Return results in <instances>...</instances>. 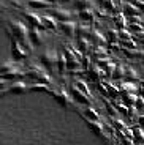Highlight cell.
Wrapping results in <instances>:
<instances>
[{
    "label": "cell",
    "mask_w": 144,
    "mask_h": 145,
    "mask_svg": "<svg viewBox=\"0 0 144 145\" xmlns=\"http://www.w3.org/2000/svg\"><path fill=\"white\" fill-rule=\"evenodd\" d=\"M138 99L135 98V95H125V103H130V104H133V103H136Z\"/></svg>",
    "instance_id": "cell-29"
},
{
    "label": "cell",
    "mask_w": 144,
    "mask_h": 145,
    "mask_svg": "<svg viewBox=\"0 0 144 145\" xmlns=\"http://www.w3.org/2000/svg\"><path fill=\"white\" fill-rule=\"evenodd\" d=\"M109 47H111L112 51H120V46L117 43H111V44H109Z\"/></svg>",
    "instance_id": "cell-34"
},
{
    "label": "cell",
    "mask_w": 144,
    "mask_h": 145,
    "mask_svg": "<svg viewBox=\"0 0 144 145\" xmlns=\"http://www.w3.org/2000/svg\"><path fill=\"white\" fill-rule=\"evenodd\" d=\"M76 84H78V88H79V90H83V91H86V93H87V88H86V85H84L83 80H76Z\"/></svg>",
    "instance_id": "cell-31"
},
{
    "label": "cell",
    "mask_w": 144,
    "mask_h": 145,
    "mask_svg": "<svg viewBox=\"0 0 144 145\" xmlns=\"http://www.w3.org/2000/svg\"><path fill=\"white\" fill-rule=\"evenodd\" d=\"M143 22H144V18H143Z\"/></svg>",
    "instance_id": "cell-41"
},
{
    "label": "cell",
    "mask_w": 144,
    "mask_h": 145,
    "mask_svg": "<svg viewBox=\"0 0 144 145\" xmlns=\"http://www.w3.org/2000/svg\"><path fill=\"white\" fill-rule=\"evenodd\" d=\"M90 54L94 55V57H100V55H104V54H106V49H104V47L95 46L94 49H92V52H90Z\"/></svg>",
    "instance_id": "cell-26"
},
{
    "label": "cell",
    "mask_w": 144,
    "mask_h": 145,
    "mask_svg": "<svg viewBox=\"0 0 144 145\" xmlns=\"http://www.w3.org/2000/svg\"><path fill=\"white\" fill-rule=\"evenodd\" d=\"M136 106H138V109H143L144 107V101L141 98H138V101H136Z\"/></svg>",
    "instance_id": "cell-36"
},
{
    "label": "cell",
    "mask_w": 144,
    "mask_h": 145,
    "mask_svg": "<svg viewBox=\"0 0 144 145\" xmlns=\"http://www.w3.org/2000/svg\"><path fill=\"white\" fill-rule=\"evenodd\" d=\"M128 30H130V32H133V33L141 32V24H130Z\"/></svg>",
    "instance_id": "cell-28"
},
{
    "label": "cell",
    "mask_w": 144,
    "mask_h": 145,
    "mask_svg": "<svg viewBox=\"0 0 144 145\" xmlns=\"http://www.w3.org/2000/svg\"><path fill=\"white\" fill-rule=\"evenodd\" d=\"M89 40L94 46H98V47H104V46H108V43H109L106 35L103 32H100L98 29H92V33H90Z\"/></svg>",
    "instance_id": "cell-2"
},
{
    "label": "cell",
    "mask_w": 144,
    "mask_h": 145,
    "mask_svg": "<svg viewBox=\"0 0 144 145\" xmlns=\"http://www.w3.org/2000/svg\"><path fill=\"white\" fill-rule=\"evenodd\" d=\"M101 7L104 8V10L108 11V13H114L116 10V0H100Z\"/></svg>",
    "instance_id": "cell-17"
},
{
    "label": "cell",
    "mask_w": 144,
    "mask_h": 145,
    "mask_svg": "<svg viewBox=\"0 0 144 145\" xmlns=\"http://www.w3.org/2000/svg\"><path fill=\"white\" fill-rule=\"evenodd\" d=\"M24 18L27 19L30 24H32V27H38V29H41V30L46 29V27H44V24H43L41 16H38L36 13H30V11H27V13H24Z\"/></svg>",
    "instance_id": "cell-8"
},
{
    "label": "cell",
    "mask_w": 144,
    "mask_h": 145,
    "mask_svg": "<svg viewBox=\"0 0 144 145\" xmlns=\"http://www.w3.org/2000/svg\"><path fill=\"white\" fill-rule=\"evenodd\" d=\"M73 95H75V98L78 99V101H81V103H87V99H86V96H84V93L79 90V88H73Z\"/></svg>",
    "instance_id": "cell-25"
},
{
    "label": "cell",
    "mask_w": 144,
    "mask_h": 145,
    "mask_svg": "<svg viewBox=\"0 0 144 145\" xmlns=\"http://www.w3.org/2000/svg\"><path fill=\"white\" fill-rule=\"evenodd\" d=\"M122 52L128 58H135V60H136V58H139V57H143V55H141V52L138 51V49H127V47H122Z\"/></svg>",
    "instance_id": "cell-18"
},
{
    "label": "cell",
    "mask_w": 144,
    "mask_h": 145,
    "mask_svg": "<svg viewBox=\"0 0 144 145\" xmlns=\"http://www.w3.org/2000/svg\"><path fill=\"white\" fill-rule=\"evenodd\" d=\"M90 33H92V29L87 24H78V29H76L78 38H90Z\"/></svg>",
    "instance_id": "cell-15"
},
{
    "label": "cell",
    "mask_w": 144,
    "mask_h": 145,
    "mask_svg": "<svg viewBox=\"0 0 144 145\" xmlns=\"http://www.w3.org/2000/svg\"><path fill=\"white\" fill-rule=\"evenodd\" d=\"M46 2H49V3H57V2H60V0H46Z\"/></svg>",
    "instance_id": "cell-39"
},
{
    "label": "cell",
    "mask_w": 144,
    "mask_h": 145,
    "mask_svg": "<svg viewBox=\"0 0 144 145\" xmlns=\"http://www.w3.org/2000/svg\"><path fill=\"white\" fill-rule=\"evenodd\" d=\"M136 7L139 8L141 11H144V0H138V2H136Z\"/></svg>",
    "instance_id": "cell-35"
},
{
    "label": "cell",
    "mask_w": 144,
    "mask_h": 145,
    "mask_svg": "<svg viewBox=\"0 0 144 145\" xmlns=\"http://www.w3.org/2000/svg\"><path fill=\"white\" fill-rule=\"evenodd\" d=\"M125 77L127 79H136V72H135V69L130 68V66H125Z\"/></svg>",
    "instance_id": "cell-27"
},
{
    "label": "cell",
    "mask_w": 144,
    "mask_h": 145,
    "mask_svg": "<svg viewBox=\"0 0 144 145\" xmlns=\"http://www.w3.org/2000/svg\"><path fill=\"white\" fill-rule=\"evenodd\" d=\"M57 66H59V71L63 72L67 68V55L65 54H59V62H57Z\"/></svg>",
    "instance_id": "cell-20"
},
{
    "label": "cell",
    "mask_w": 144,
    "mask_h": 145,
    "mask_svg": "<svg viewBox=\"0 0 144 145\" xmlns=\"http://www.w3.org/2000/svg\"><path fill=\"white\" fill-rule=\"evenodd\" d=\"M25 85H24V82H15V84H11V87H10V90L11 91H15V93H21V91H24L25 90Z\"/></svg>",
    "instance_id": "cell-21"
},
{
    "label": "cell",
    "mask_w": 144,
    "mask_h": 145,
    "mask_svg": "<svg viewBox=\"0 0 144 145\" xmlns=\"http://www.w3.org/2000/svg\"><path fill=\"white\" fill-rule=\"evenodd\" d=\"M103 74H104V69H103V68H100L98 65H92V66H89V77H90L92 80H100Z\"/></svg>",
    "instance_id": "cell-10"
},
{
    "label": "cell",
    "mask_w": 144,
    "mask_h": 145,
    "mask_svg": "<svg viewBox=\"0 0 144 145\" xmlns=\"http://www.w3.org/2000/svg\"><path fill=\"white\" fill-rule=\"evenodd\" d=\"M41 19H43V24L46 29H51V30H57L59 24H57V19L54 18V16H49V14H44L41 16Z\"/></svg>",
    "instance_id": "cell-13"
},
{
    "label": "cell",
    "mask_w": 144,
    "mask_h": 145,
    "mask_svg": "<svg viewBox=\"0 0 144 145\" xmlns=\"http://www.w3.org/2000/svg\"><path fill=\"white\" fill-rule=\"evenodd\" d=\"M51 16H54V18L57 19V21H60V22L71 21V11H68L67 8H62V7H52Z\"/></svg>",
    "instance_id": "cell-5"
},
{
    "label": "cell",
    "mask_w": 144,
    "mask_h": 145,
    "mask_svg": "<svg viewBox=\"0 0 144 145\" xmlns=\"http://www.w3.org/2000/svg\"><path fill=\"white\" fill-rule=\"evenodd\" d=\"M59 62V54L55 49H48L41 54V63L46 66L48 69H51L52 66H55Z\"/></svg>",
    "instance_id": "cell-1"
},
{
    "label": "cell",
    "mask_w": 144,
    "mask_h": 145,
    "mask_svg": "<svg viewBox=\"0 0 144 145\" xmlns=\"http://www.w3.org/2000/svg\"><path fill=\"white\" fill-rule=\"evenodd\" d=\"M86 115H87V117H90L92 120H97V114H95L94 110H92V109H87V110H86Z\"/></svg>",
    "instance_id": "cell-30"
},
{
    "label": "cell",
    "mask_w": 144,
    "mask_h": 145,
    "mask_svg": "<svg viewBox=\"0 0 144 145\" xmlns=\"http://www.w3.org/2000/svg\"><path fill=\"white\" fill-rule=\"evenodd\" d=\"M135 136H136L139 140H144V134H143V131L141 129H135Z\"/></svg>",
    "instance_id": "cell-32"
},
{
    "label": "cell",
    "mask_w": 144,
    "mask_h": 145,
    "mask_svg": "<svg viewBox=\"0 0 144 145\" xmlns=\"http://www.w3.org/2000/svg\"><path fill=\"white\" fill-rule=\"evenodd\" d=\"M11 54H13V58L18 60V62L27 58V52H25L24 46L18 40H11Z\"/></svg>",
    "instance_id": "cell-4"
},
{
    "label": "cell",
    "mask_w": 144,
    "mask_h": 145,
    "mask_svg": "<svg viewBox=\"0 0 144 145\" xmlns=\"http://www.w3.org/2000/svg\"><path fill=\"white\" fill-rule=\"evenodd\" d=\"M73 5L78 11L81 10H94V0H73Z\"/></svg>",
    "instance_id": "cell-11"
},
{
    "label": "cell",
    "mask_w": 144,
    "mask_h": 145,
    "mask_svg": "<svg viewBox=\"0 0 144 145\" xmlns=\"http://www.w3.org/2000/svg\"><path fill=\"white\" fill-rule=\"evenodd\" d=\"M78 18H79V21H83V24H87V25L97 21V19H95V11L94 10H81V11H78Z\"/></svg>",
    "instance_id": "cell-9"
},
{
    "label": "cell",
    "mask_w": 144,
    "mask_h": 145,
    "mask_svg": "<svg viewBox=\"0 0 144 145\" xmlns=\"http://www.w3.org/2000/svg\"><path fill=\"white\" fill-rule=\"evenodd\" d=\"M122 88H125V90H135L133 85H130V84H125V85H122Z\"/></svg>",
    "instance_id": "cell-37"
},
{
    "label": "cell",
    "mask_w": 144,
    "mask_h": 145,
    "mask_svg": "<svg viewBox=\"0 0 144 145\" xmlns=\"http://www.w3.org/2000/svg\"><path fill=\"white\" fill-rule=\"evenodd\" d=\"M106 38H108V41L109 43H114L117 38H119V30H114L112 27H109V29H106Z\"/></svg>",
    "instance_id": "cell-19"
},
{
    "label": "cell",
    "mask_w": 144,
    "mask_h": 145,
    "mask_svg": "<svg viewBox=\"0 0 144 145\" xmlns=\"http://www.w3.org/2000/svg\"><path fill=\"white\" fill-rule=\"evenodd\" d=\"M59 29H60V32L63 33L65 36H75L76 33V29H78V24H76L75 21H67V22H60L59 24Z\"/></svg>",
    "instance_id": "cell-6"
},
{
    "label": "cell",
    "mask_w": 144,
    "mask_h": 145,
    "mask_svg": "<svg viewBox=\"0 0 144 145\" xmlns=\"http://www.w3.org/2000/svg\"><path fill=\"white\" fill-rule=\"evenodd\" d=\"M32 88H35V90H44V88H46V85H44V84H38V85H32Z\"/></svg>",
    "instance_id": "cell-33"
},
{
    "label": "cell",
    "mask_w": 144,
    "mask_h": 145,
    "mask_svg": "<svg viewBox=\"0 0 144 145\" xmlns=\"http://www.w3.org/2000/svg\"><path fill=\"white\" fill-rule=\"evenodd\" d=\"M73 0H60V3H71Z\"/></svg>",
    "instance_id": "cell-38"
},
{
    "label": "cell",
    "mask_w": 144,
    "mask_h": 145,
    "mask_svg": "<svg viewBox=\"0 0 144 145\" xmlns=\"http://www.w3.org/2000/svg\"><path fill=\"white\" fill-rule=\"evenodd\" d=\"M143 63H144V58H143Z\"/></svg>",
    "instance_id": "cell-40"
},
{
    "label": "cell",
    "mask_w": 144,
    "mask_h": 145,
    "mask_svg": "<svg viewBox=\"0 0 144 145\" xmlns=\"http://www.w3.org/2000/svg\"><path fill=\"white\" fill-rule=\"evenodd\" d=\"M27 5L30 8H33V10H46V8L51 7V3L46 2V0H29Z\"/></svg>",
    "instance_id": "cell-16"
},
{
    "label": "cell",
    "mask_w": 144,
    "mask_h": 145,
    "mask_svg": "<svg viewBox=\"0 0 144 145\" xmlns=\"http://www.w3.org/2000/svg\"><path fill=\"white\" fill-rule=\"evenodd\" d=\"M29 38L33 43V46H41V44H44V41H46V32L38 29V27H32V29H30Z\"/></svg>",
    "instance_id": "cell-3"
},
{
    "label": "cell",
    "mask_w": 144,
    "mask_h": 145,
    "mask_svg": "<svg viewBox=\"0 0 144 145\" xmlns=\"http://www.w3.org/2000/svg\"><path fill=\"white\" fill-rule=\"evenodd\" d=\"M122 13L127 16V18H136V16L141 14V10L136 7V5L130 3V2H124L122 3Z\"/></svg>",
    "instance_id": "cell-7"
},
{
    "label": "cell",
    "mask_w": 144,
    "mask_h": 145,
    "mask_svg": "<svg viewBox=\"0 0 144 145\" xmlns=\"http://www.w3.org/2000/svg\"><path fill=\"white\" fill-rule=\"evenodd\" d=\"M119 38L120 40H125V41H131V32L128 29L119 30Z\"/></svg>",
    "instance_id": "cell-24"
},
{
    "label": "cell",
    "mask_w": 144,
    "mask_h": 145,
    "mask_svg": "<svg viewBox=\"0 0 144 145\" xmlns=\"http://www.w3.org/2000/svg\"><path fill=\"white\" fill-rule=\"evenodd\" d=\"M55 96H57V99L60 103H63V104H68L70 103V98H68V95L65 93V91H55Z\"/></svg>",
    "instance_id": "cell-23"
},
{
    "label": "cell",
    "mask_w": 144,
    "mask_h": 145,
    "mask_svg": "<svg viewBox=\"0 0 144 145\" xmlns=\"http://www.w3.org/2000/svg\"><path fill=\"white\" fill-rule=\"evenodd\" d=\"M128 18H127L124 13H119V14H116L114 16V24H116V27H117V30H124V29H127V25H128Z\"/></svg>",
    "instance_id": "cell-12"
},
{
    "label": "cell",
    "mask_w": 144,
    "mask_h": 145,
    "mask_svg": "<svg viewBox=\"0 0 144 145\" xmlns=\"http://www.w3.org/2000/svg\"><path fill=\"white\" fill-rule=\"evenodd\" d=\"M124 76H125V66L117 65V66H116L114 74H112V77H114V79H122Z\"/></svg>",
    "instance_id": "cell-22"
},
{
    "label": "cell",
    "mask_w": 144,
    "mask_h": 145,
    "mask_svg": "<svg viewBox=\"0 0 144 145\" xmlns=\"http://www.w3.org/2000/svg\"><path fill=\"white\" fill-rule=\"evenodd\" d=\"M92 43H90L89 38H78V51L79 52H84V54H87V52L92 51Z\"/></svg>",
    "instance_id": "cell-14"
}]
</instances>
